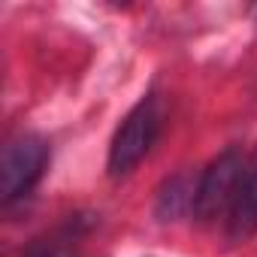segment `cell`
<instances>
[{"instance_id":"4","label":"cell","mask_w":257,"mask_h":257,"mask_svg":"<svg viewBox=\"0 0 257 257\" xmlns=\"http://www.w3.org/2000/svg\"><path fill=\"white\" fill-rule=\"evenodd\" d=\"M257 233V161H251L227 215H224V236L230 245H239Z\"/></svg>"},{"instance_id":"5","label":"cell","mask_w":257,"mask_h":257,"mask_svg":"<svg viewBox=\"0 0 257 257\" xmlns=\"http://www.w3.org/2000/svg\"><path fill=\"white\" fill-rule=\"evenodd\" d=\"M197 182L200 176L191 173H176L170 176L161 191H158V218L161 221H179L185 215H194V203H197Z\"/></svg>"},{"instance_id":"6","label":"cell","mask_w":257,"mask_h":257,"mask_svg":"<svg viewBox=\"0 0 257 257\" xmlns=\"http://www.w3.org/2000/svg\"><path fill=\"white\" fill-rule=\"evenodd\" d=\"M25 257H70L67 239H52V242H37Z\"/></svg>"},{"instance_id":"3","label":"cell","mask_w":257,"mask_h":257,"mask_svg":"<svg viewBox=\"0 0 257 257\" xmlns=\"http://www.w3.org/2000/svg\"><path fill=\"white\" fill-rule=\"evenodd\" d=\"M49 167V143L40 134H19L4 149V206H16L34 194Z\"/></svg>"},{"instance_id":"7","label":"cell","mask_w":257,"mask_h":257,"mask_svg":"<svg viewBox=\"0 0 257 257\" xmlns=\"http://www.w3.org/2000/svg\"><path fill=\"white\" fill-rule=\"evenodd\" d=\"M254 16H257V7H254Z\"/></svg>"},{"instance_id":"1","label":"cell","mask_w":257,"mask_h":257,"mask_svg":"<svg viewBox=\"0 0 257 257\" xmlns=\"http://www.w3.org/2000/svg\"><path fill=\"white\" fill-rule=\"evenodd\" d=\"M164 127V109L161 100L155 94H146L131 112L124 115V121L115 127L112 143H109V158H106V170L112 179H124L131 176L155 149L158 137Z\"/></svg>"},{"instance_id":"2","label":"cell","mask_w":257,"mask_h":257,"mask_svg":"<svg viewBox=\"0 0 257 257\" xmlns=\"http://www.w3.org/2000/svg\"><path fill=\"white\" fill-rule=\"evenodd\" d=\"M251 161L239 152V149H227L221 152L203 173L197 182V203H194V218L200 224H212V221H224L245 173H248Z\"/></svg>"}]
</instances>
